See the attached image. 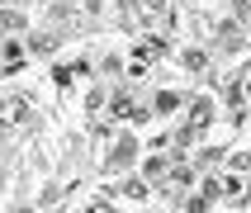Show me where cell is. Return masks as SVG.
Returning a JSON list of instances; mask_svg holds the SVG:
<instances>
[{"label": "cell", "mask_w": 251, "mask_h": 213, "mask_svg": "<svg viewBox=\"0 0 251 213\" xmlns=\"http://www.w3.org/2000/svg\"><path fill=\"white\" fill-rule=\"evenodd\" d=\"M52 47H57V38H52V33H43V38L33 33V52H52Z\"/></svg>", "instance_id": "cell-4"}, {"label": "cell", "mask_w": 251, "mask_h": 213, "mask_svg": "<svg viewBox=\"0 0 251 213\" xmlns=\"http://www.w3.org/2000/svg\"><path fill=\"white\" fill-rule=\"evenodd\" d=\"M133 147H138L133 138H119V142H114V156H109V166H128V161H133Z\"/></svg>", "instance_id": "cell-1"}, {"label": "cell", "mask_w": 251, "mask_h": 213, "mask_svg": "<svg viewBox=\"0 0 251 213\" xmlns=\"http://www.w3.org/2000/svg\"><path fill=\"white\" fill-rule=\"evenodd\" d=\"M142 10H147V14H156V10H161V0H142Z\"/></svg>", "instance_id": "cell-5"}, {"label": "cell", "mask_w": 251, "mask_h": 213, "mask_svg": "<svg viewBox=\"0 0 251 213\" xmlns=\"http://www.w3.org/2000/svg\"><path fill=\"white\" fill-rule=\"evenodd\" d=\"M85 213H114V209H109V204H90Z\"/></svg>", "instance_id": "cell-6"}, {"label": "cell", "mask_w": 251, "mask_h": 213, "mask_svg": "<svg viewBox=\"0 0 251 213\" xmlns=\"http://www.w3.org/2000/svg\"><path fill=\"white\" fill-rule=\"evenodd\" d=\"M218 43H223V47H237V43H242V33H237L232 24H223V28H218Z\"/></svg>", "instance_id": "cell-2"}, {"label": "cell", "mask_w": 251, "mask_h": 213, "mask_svg": "<svg viewBox=\"0 0 251 213\" xmlns=\"http://www.w3.org/2000/svg\"><path fill=\"white\" fill-rule=\"evenodd\" d=\"M19 118H24V99H10L5 104V123H19Z\"/></svg>", "instance_id": "cell-3"}]
</instances>
